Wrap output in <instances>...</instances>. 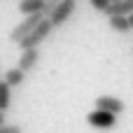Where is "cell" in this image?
I'll return each instance as SVG.
<instances>
[{"label": "cell", "instance_id": "obj_1", "mask_svg": "<svg viewBox=\"0 0 133 133\" xmlns=\"http://www.w3.org/2000/svg\"><path fill=\"white\" fill-rule=\"evenodd\" d=\"M51 33H54L51 21H49L47 16H42V19L33 26V30H28V33H26V35H23L16 44H19L21 49H26V47H40V44H42V42H44Z\"/></svg>", "mask_w": 133, "mask_h": 133}, {"label": "cell", "instance_id": "obj_2", "mask_svg": "<svg viewBox=\"0 0 133 133\" xmlns=\"http://www.w3.org/2000/svg\"><path fill=\"white\" fill-rule=\"evenodd\" d=\"M75 9H77V2H75V0H58V5L47 14V19L51 21L54 28H61V26L75 14Z\"/></svg>", "mask_w": 133, "mask_h": 133}, {"label": "cell", "instance_id": "obj_3", "mask_svg": "<svg viewBox=\"0 0 133 133\" xmlns=\"http://www.w3.org/2000/svg\"><path fill=\"white\" fill-rule=\"evenodd\" d=\"M87 122H89V126H94V129H115V126H117V115L96 108L94 112L87 115Z\"/></svg>", "mask_w": 133, "mask_h": 133}, {"label": "cell", "instance_id": "obj_4", "mask_svg": "<svg viewBox=\"0 0 133 133\" xmlns=\"http://www.w3.org/2000/svg\"><path fill=\"white\" fill-rule=\"evenodd\" d=\"M40 19H42V14H40V12H35V14H23V21H21V23H16V26H14V30L9 33V40H12V42H19L28 30H33V26H35Z\"/></svg>", "mask_w": 133, "mask_h": 133}, {"label": "cell", "instance_id": "obj_5", "mask_svg": "<svg viewBox=\"0 0 133 133\" xmlns=\"http://www.w3.org/2000/svg\"><path fill=\"white\" fill-rule=\"evenodd\" d=\"M37 61H40V49L37 47H26V49H21V56H19V63L16 65L23 72H30L37 65Z\"/></svg>", "mask_w": 133, "mask_h": 133}, {"label": "cell", "instance_id": "obj_6", "mask_svg": "<svg viewBox=\"0 0 133 133\" xmlns=\"http://www.w3.org/2000/svg\"><path fill=\"white\" fill-rule=\"evenodd\" d=\"M94 103H96L98 110H108V112H112V115H117V117L126 110L124 101H119V98H115V96H101V98H96Z\"/></svg>", "mask_w": 133, "mask_h": 133}, {"label": "cell", "instance_id": "obj_7", "mask_svg": "<svg viewBox=\"0 0 133 133\" xmlns=\"http://www.w3.org/2000/svg\"><path fill=\"white\" fill-rule=\"evenodd\" d=\"M108 23H110V28H112L115 33H129V30H131L126 14H112V16H108Z\"/></svg>", "mask_w": 133, "mask_h": 133}, {"label": "cell", "instance_id": "obj_8", "mask_svg": "<svg viewBox=\"0 0 133 133\" xmlns=\"http://www.w3.org/2000/svg\"><path fill=\"white\" fill-rule=\"evenodd\" d=\"M5 82H7L12 89H14V87H21V84L26 82V72H23L19 65H16V68H9V70L5 72Z\"/></svg>", "mask_w": 133, "mask_h": 133}, {"label": "cell", "instance_id": "obj_9", "mask_svg": "<svg viewBox=\"0 0 133 133\" xmlns=\"http://www.w3.org/2000/svg\"><path fill=\"white\" fill-rule=\"evenodd\" d=\"M42 5H44V0H19V12L21 14H35V12L42 14Z\"/></svg>", "mask_w": 133, "mask_h": 133}, {"label": "cell", "instance_id": "obj_10", "mask_svg": "<svg viewBox=\"0 0 133 133\" xmlns=\"http://www.w3.org/2000/svg\"><path fill=\"white\" fill-rule=\"evenodd\" d=\"M9 105H12V87L5 82V79H0V110H9Z\"/></svg>", "mask_w": 133, "mask_h": 133}, {"label": "cell", "instance_id": "obj_11", "mask_svg": "<svg viewBox=\"0 0 133 133\" xmlns=\"http://www.w3.org/2000/svg\"><path fill=\"white\" fill-rule=\"evenodd\" d=\"M0 133H21V126H16V124H0Z\"/></svg>", "mask_w": 133, "mask_h": 133}, {"label": "cell", "instance_id": "obj_12", "mask_svg": "<svg viewBox=\"0 0 133 133\" xmlns=\"http://www.w3.org/2000/svg\"><path fill=\"white\" fill-rule=\"evenodd\" d=\"M56 5H58V0H44V5H42V16H47Z\"/></svg>", "mask_w": 133, "mask_h": 133}, {"label": "cell", "instance_id": "obj_13", "mask_svg": "<svg viewBox=\"0 0 133 133\" xmlns=\"http://www.w3.org/2000/svg\"><path fill=\"white\" fill-rule=\"evenodd\" d=\"M89 2H91V7H94L96 12H103V9L110 5V0H89Z\"/></svg>", "mask_w": 133, "mask_h": 133}, {"label": "cell", "instance_id": "obj_14", "mask_svg": "<svg viewBox=\"0 0 133 133\" xmlns=\"http://www.w3.org/2000/svg\"><path fill=\"white\" fill-rule=\"evenodd\" d=\"M126 19H129V26H131V30H133V12H129V14H126Z\"/></svg>", "mask_w": 133, "mask_h": 133}, {"label": "cell", "instance_id": "obj_15", "mask_svg": "<svg viewBox=\"0 0 133 133\" xmlns=\"http://www.w3.org/2000/svg\"><path fill=\"white\" fill-rule=\"evenodd\" d=\"M7 119H5V110H0V124H5Z\"/></svg>", "mask_w": 133, "mask_h": 133}, {"label": "cell", "instance_id": "obj_16", "mask_svg": "<svg viewBox=\"0 0 133 133\" xmlns=\"http://www.w3.org/2000/svg\"><path fill=\"white\" fill-rule=\"evenodd\" d=\"M110 2H117V0H110Z\"/></svg>", "mask_w": 133, "mask_h": 133}]
</instances>
